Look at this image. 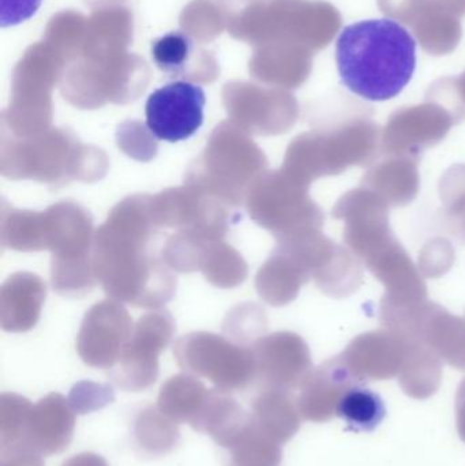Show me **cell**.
Segmentation results:
<instances>
[{
	"mask_svg": "<svg viewBox=\"0 0 465 466\" xmlns=\"http://www.w3.org/2000/svg\"><path fill=\"white\" fill-rule=\"evenodd\" d=\"M157 229L147 196L131 197L112 210L93 243V270L106 295L136 307L171 300L177 279L156 252Z\"/></svg>",
	"mask_w": 465,
	"mask_h": 466,
	"instance_id": "1",
	"label": "cell"
},
{
	"mask_svg": "<svg viewBox=\"0 0 465 466\" xmlns=\"http://www.w3.org/2000/svg\"><path fill=\"white\" fill-rule=\"evenodd\" d=\"M417 48L414 35L395 19H363L347 25L336 40L341 84L363 100H392L414 76Z\"/></svg>",
	"mask_w": 465,
	"mask_h": 466,
	"instance_id": "2",
	"label": "cell"
},
{
	"mask_svg": "<svg viewBox=\"0 0 465 466\" xmlns=\"http://www.w3.org/2000/svg\"><path fill=\"white\" fill-rule=\"evenodd\" d=\"M213 134L205 152L186 175V186L238 209L267 167L264 153L250 139Z\"/></svg>",
	"mask_w": 465,
	"mask_h": 466,
	"instance_id": "3",
	"label": "cell"
},
{
	"mask_svg": "<svg viewBox=\"0 0 465 466\" xmlns=\"http://www.w3.org/2000/svg\"><path fill=\"white\" fill-rule=\"evenodd\" d=\"M174 352L186 372L207 378L218 390L227 393L243 390L257 377L253 350L215 334H188L177 341Z\"/></svg>",
	"mask_w": 465,
	"mask_h": 466,
	"instance_id": "4",
	"label": "cell"
},
{
	"mask_svg": "<svg viewBox=\"0 0 465 466\" xmlns=\"http://www.w3.org/2000/svg\"><path fill=\"white\" fill-rule=\"evenodd\" d=\"M93 147H85L78 141H10V147L2 145V169L5 177L13 179L40 180L46 183H67L84 180L76 160L84 161Z\"/></svg>",
	"mask_w": 465,
	"mask_h": 466,
	"instance_id": "5",
	"label": "cell"
},
{
	"mask_svg": "<svg viewBox=\"0 0 465 466\" xmlns=\"http://www.w3.org/2000/svg\"><path fill=\"white\" fill-rule=\"evenodd\" d=\"M171 315L156 311L139 319L130 341L123 350L111 378L126 391H142L158 378V356L166 350L174 333Z\"/></svg>",
	"mask_w": 465,
	"mask_h": 466,
	"instance_id": "6",
	"label": "cell"
},
{
	"mask_svg": "<svg viewBox=\"0 0 465 466\" xmlns=\"http://www.w3.org/2000/svg\"><path fill=\"white\" fill-rule=\"evenodd\" d=\"M207 103L204 89L188 81H174L158 87L147 98L145 114L150 133L160 141H185L204 123Z\"/></svg>",
	"mask_w": 465,
	"mask_h": 466,
	"instance_id": "7",
	"label": "cell"
},
{
	"mask_svg": "<svg viewBox=\"0 0 465 466\" xmlns=\"http://www.w3.org/2000/svg\"><path fill=\"white\" fill-rule=\"evenodd\" d=\"M133 330L126 309L114 301H104L93 307L85 318L76 350L87 366L112 370L130 341Z\"/></svg>",
	"mask_w": 465,
	"mask_h": 466,
	"instance_id": "8",
	"label": "cell"
},
{
	"mask_svg": "<svg viewBox=\"0 0 465 466\" xmlns=\"http://www.w3.org/2000/svg\"><path fill=\"white\" fill-rule=\"evenodd\" d=\"M251 350L257 378L267 389L291 391L300 388L310 374V355L298 337L275 334L259 339Z\"/></svg>",
	"mask_w": 465,
	"mask_h": 466,
	"instance_id": "9",
	"label": "cell"
},
{
	"mask_svg": "<svg viewBox=\"0 0 465 466\" xmlns=\"http://www.w3.org/2000/svg\"><path fill=\"white\" fill-rule=\"evenodd\" d=\"M76 415L62 394H48L33 405L19 448L43 457L62 453L73 441Z\"/></svg>",
	"mask_w": 465,
	"mask_h": 466,
	"instance_id": "10",
	"label": "cell"
},
{
	"mask_svg": "<svg viewBox=\"0 0 465 466\" xmlns=\"http://www.w3.org/2000/svg\"><path fill=\"white\" fill-rule=\"evenodd\" d=\"M358 383L362 380H358L349 367L338 361L324 364L310 372L300 386L298 399L300 415L313 423H327L338 415L344 394Z\"/></svg>",
	"mask_w": 465,
	"mask_h": 466,
	"instance_id": "11",
	"label": "cell"
},
{
	"mask_svg": "<svg viewBox=\"0 0 465 466\" xmlns=\"http://www.w3.org/2000/svg\"><path fill=\"white\" fill-rule=\"evenodd\" d=\"M251 423L250 413L223 390H210L207 404L191 429L207 434L221 448L231 449Z\"/></svg>",
	"mask_w": 465,
	"mask_h": 466,
	"instance_id": "12",
	"label": "cell"
},
{
	"mask_svg": "<svg viewBox=\"0 0 465 466\" xmlns=\"http://www.w3.org/2000/svg\"><path fill=\"white\" fill-rule=\"evenodd\" d=\"M254 423L268 437L284 445L299 431L302 424L298 400L289 391L267 389L253 402Z\"/></svg>",
	"mask_w": 465,
	"mask_h": 466,
	"instance_id": "13",
	"label": "cell"
},
{
	"mask_svg": "<svg viewBox=\"0 0 465 466\" xmlns=\"http://www.w3.org/2000/svg\"><path fill=\"white\" fill-rule=\"evenodd\" d=\"M209 393V389L194 375H175L161 388L157 408L177 423L193 426L204 410Z\"/></svg>",
	"mask_w": 465,
	"mask_h": 466,
	"instance_id": "14",
	"label": "cell"
},
{
	"mask_svg": "<svg viewBox=\"0 0 465 466\" xmlns=\"http://www.w3.org/2000/svg\"><path fill=\"white\" fill-rule=\"evenodd\" d=\"M179 440V423L164 415L158 408H144L136 416L134 441L142 454L167 456L177 448Z\"/></svg>",
	"mask_w": 465,
	"mask_h": 466,
	"instance_id": "15",
	"label": "cell"
},
{
	"mask_svg": "<svg viewBox=\"0 0 465 466\" xmlns=\"http://www.w3.org/2000/svg\"><path fill=\"white\" fill-rule=\"evenodd\" d=\"M336 416L343 419L351 431L370 432L382 423L387 408L376 391L358 383L344 394Z\"/></svg>",
	"mask_w": 465,
	"mask_h": 466,
	"instance_id": "16",
	"label": "cell"
},
{
	"mask_svg": "<svg viewBox=\"0 0 465 466\" xmlns=\"http://www.w3.org/2000/svg\"><path fill=\"white\" fill-rule=\"evenodd\" d=\"M194 48L190 35L175 30L153 41L150 55L158 70L167 76H182L186 74Z\"/></svg>",
	"mask_w": 465,
	"mask_h": 466,
	"instance_id": "17",
	"label": "cell"
},
{
	"mask_svg": "<svg viewBox=\"0 0 465 466\" xmlns=\"http://www.w3.org/2000/svg\"><path fill=\"white\" fill-rule=\"evenodd\" d=\"M32 402L15 393L0 396V448L3 451L19 448L24 438Z\"/></svg>",
	"mask_w": 465,
	"mask_h": 466,
	"instance_id": "18",
	"label": "cell"
},
{
	"mask_svg": "<svg viewBox=\"0 0 465 466\" xmlns=\"http://www.w3.org/2000/svg\"><path fill=\"white\" fill-rule=\"evenodd\" d=\"M114 401L115 393L111 386L90 382V380L76 383L68 394V402L76 415L96 412Z\"/></svg>",
	"mask_w": 465,
	"mask_h": 466,
	"instance_id": "19",
	"label": "cell"
},
{
	"mask_svg": "<svg viewBox=\"0 0 465 466\" xmlns=\"http://www.w3.org/2000/svg\"><path fill=\"white\" fill-rule=\"evenodd\" d=\"M43 0H0V25L13 27L32 18Z\"/></svg>",
	"mask_w": 465,
	"mask_h": 466,
	"instance_id": "20",
	"label": "cell"
},
{
	"mask_svg": "<svg viewBox=\"0 0 465 466\" xmlns=\"http://www.w3.org/2000/svg\"><path fill=\"white\" fill-rule=\"evenodd\" d=\"M62 466H109L104 457L96 453H81L71 457Z\"/></svg>",
	"mask_w": 465,
	"mask_h": 466,
	"instance_id": "21",
	"label": "cell"
}]
</instances>
